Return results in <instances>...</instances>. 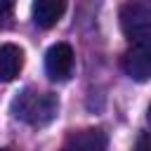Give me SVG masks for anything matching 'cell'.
Segmentation results:
<instances>
[{
	"mask_svg": "<svg viewBox=\"0 0 151 151\" xmlns=\"http://www.w3.org/2000/svg\"><path fill=\"white\" fill-rule=\"evenodd\" d=\"M9 109L17 120L33 125V127H42L54 120L59 111V99L52 92H38L33 87H26L12 99Z\"/></svg>",
	"mask_w": 151,
	"mask_h": 151,
	"instance_id": "cell-1",
	"label": "cell"
},
{
	"mask_svg": "<svg viewBox=\"0 0 151 151\" xmlns=\"http://www.w3.org/2000/svg\"><path fill=\"white\" fill-rule=\"evenodd\" d=\"M120 28L130 42L151 40V0H127L120 12Z\"/></svg>",
	"mask_w": 151,
	"mask_h": 151,
	"instance_id": "cell-2",
	"label": "cell"
},
{
	"mask_svg": "<svg viewBox=\"0 0 151 151\" xmlns=\"http://www.w3.org/2000/svg\"><path fill=\"white\" fill-rule=\"evenodd\" d=\"M123 71L134 83H146L151 78V40L130 42L123 54Z\"/></svg>",
	"mask_w": 151,
	"mask_h": 151,
	"instance_id": "cell-3",
	"label": "cell"
},
{
	"mask_svg": "<svg viewBox=\"0 0 151 151\" xmlns=\"http://www.w3.org/2000/svg\"><path fill=\"white\" fill-rule=\"evenodd\" d=\"M73 71V50L68 42H57L45 54V73L50 80H66Z\"/></svg>",
	"mask_w": 151,
	"mask_h": 151,
	"instance_id": "cell-4",
	"label": "cell"
},
{
	"mask_svg": "<svg viewBox=\"0 0 151 151\" xmlns=\"http://www.w3.org/2000/svg\"><path fill=\"white\" fill-rule=\"evenodd\" d=\"M106 134L97 127H87V130H78L71 132L64 144L61 151H106Z\"/></svg>",
	"mask_w": 151,
	"mask_h": 151,
	"instance_id": "cell-5",
	"label": "cell"
},
{
	"mask_svg": "<svg viewBox=\"0 0 151 151\" xmlns=\"http://www.w3.org/2000/svg\"><path fill=\"white\" fill-rule=\"evenodd\" d=\"M66 12V0H33L31 14L35 26L40 28H52Z\"/></svg>",
	"mask_w": 151,
	"mask_h": 151,
	"instance_id": "cell-6",
	"label": "cell"
},
{
	"mask_svg": "<svg viewBox=\"0 0 151 151\" xmlns=\"http://www.w3.org/2000/svg\"><path fill=\"white\" fill-rule=\"evenodd\" d=\"M21 66H24V50L12 42L0 45V83L14 80L21 71Z\"/></svg>",
	"mask_w": 151,
	"mask_h": 151,
	"instance_id": "cell-7",
	"label": "cell"
},
{
	"mask_svg": "<svg viewBox=\"0 0 151 151\" xmlns=\"http://www.w3.org/2000/svg\"><path fill=\"white\" fill-rule=\"evenodd\" d=\"M12 12H14V0H0V28L9 24Z\"/></svg>",
	"mask_w": 151,
	"mask_h": 151,
	"instance_id": "cell-8",
	"label": "cell"
},
{
	"mask_svg": "<svg viewBox=\"0 0 151 151\" xmlns=\"http://www.w3.org/2000/svg\"><path fill=\"white\" fill-rule=\"evenodd\" d=\"M132 151H151V137H149L146 132H142V134L137 137V144H134Z\"/></svg>",
	"mask_w": 151,
	"mask_h": 151,
	"instance_id": "cell-9",
	"label": "cell"
},
{
	"mask_svg": "<svg viewBox=\"0 0 151 151\" xmlns=\"http://www.w3.org/2000/svg\"><path fill=\"white\" fill-rule=\"evenodd\" d=\"M146 118H149V123H151V106H149V113H146Z\"/></svg>",
	"mask_w": 151,
	"mask_h": 151,
	"instance_id": "cell-10",
	"label": "cell"
},
{
	"mask_svg": "<svg viewBox=\"0 0 151 151\" xmlns=\"http://www.w3.org/2000/svg\"><path fill=\"white\" fill-rule=\"evenodd\" d=\"M0 151H7V149H0Z\"/></svg>",
	"mask_w": 151,
	"mask_h": 151,
	"instance_id": "cell-11",
	"label": "cell"
}]
</instances>
